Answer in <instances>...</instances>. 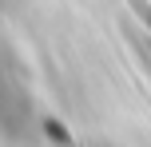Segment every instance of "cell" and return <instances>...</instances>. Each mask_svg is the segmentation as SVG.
<instances>
[{"label":"cell","instance_id":"1","mask_svg":"<svg viewBox=\"0 0 151 147\" xmlns=\"http://www.w3.org/2000/svg\"><path fill=\"white\" fill-rule=\"evenodd\" d=\"M127 4H131V12H135L139 20H143L147 28H151V0H127Z\"/></svg>","mask_w":151,"mask_h":147}]
</instances>
